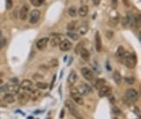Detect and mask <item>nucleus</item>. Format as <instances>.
Here are the masks:
<instances>
[{
    "label": "nucleus",
    "mask_w": 141,
    "mask_h": 119,
    "mask_svg": "<svg viewBox=\"0 0 141 119\" xmlns=\"http://www.w3.org/2000/svg\"><path fill=\"white\" fill-rule=\"evenodd\" d=\"M13 6L12 0H5V7L6 10H11Z\"/></svg>",
    "instance_id": "obj_38"
},
{
    "label": "nucleus",
    "mask_w": 141,
    "mask_h": 119,
    "mask_svg": "<svg viewBox=\"0 0 141 119\" xmlns=\"http://www.w3.org/2000/svg\"><path fill=\"white\" fill-rule=\"evenodd\" d=\"M118 1H119V0H112V8H113V9L117 8Z\"/></svg>",
    "instance_id": "obj_42"
},
{
    "label": "nucleus",
    "mask_w": 141,
    "mask_h": 119,
    "mask_svg": "<svg viewBox=\"0 0 141 119\" xmlns=\"http://www.w3.org/2000/svg\"><path fill=\"white\" fill-rule=\"evenodd\" d=\"M105 37H106L108 39H112L114 37V32L112 31H107L105 32Z\"/></svg>",
    "instance_id": "obj_39"
},
{
    "label": "nucleus",
    "mask_w": 141,
    "mask_h": 119,
    "mask_svg": "<svg viewBox=\"0 0 141 119\" xmlns=\"http://www.w3.org/2000/svg\"><path fill=\"white\" fill-rule=\"evenodd\" d=\"M79 55H80V57L82 59L84 60V61H89L90 60V52H89V50L87 49H85L84 47H83L79 51Z\"/></svg>",
    "instance_id": "obj_17"
},
{
    "label": "nucleus",
    "mask_w": 141,
    "mask_h": 119,
    "mask_svg": "<svg viewBox=\"0 0 141 119\" xmlns=\"http://www.w3.org/2000/svg\"><path fill=\"white\" fill-rule=\"evenodd\" d=\"M124 51H126V50H124V46L119 45V47H118L117 51H116V57H122V56H123V54L124 53Z\"/></svg>",
    "instance_id": "obj_27"
},
{
    "label": "nucleus",
    "mask_w": 141,
    "mask_h": 119,
    "mask_svg": "<svg viewBox=\"0 0 141 119\" xmlns=\"http://www.w3.org/2000/svg\"><path fill=\"white\" fill-rule=\"evenodd\" d=\"M77 80V74L75 71H72L70 72L69 76L67 78V82L70 85H73Z\"/></svg>",
    "instance_id": "obj_16"
},
{
    "label": "nucleus",
    "mask_w": 141,
    "mask_h": 119,
    "mask_svg": "<svg viewBox=\"0 0 141 119\" xmlns=\"http://www.w3.org/2000/svg\"><path fill=\"white\" fill-rule=\"evenodd\" d=\"M4 83L3 79H2L1 78H0V85H1V84H2V83Z\"/></svg>",
    "instance_id": "obj_50"
},
{
    "label": "nucleus",
    "mask_w": 141,
    "mask_h": 119,
    "mask_svg": "<svg viewBox=\"0 0 141 119\" xmlns=\"http://www.w3.org/2000/svg\"><path fill=\"white\" fill-rule=\"evenodd\" d=\"M44 1H45V0H30V4H32V5L36 6V7L41 6L42 4L44 3Z\"/></svg>",
    "instance_id": "obj_33"
},
{
    "label": "nucleus",
    "mask_w": 141,
    "mask_h": 119,
    "mask_svg": "<svg viewBox=\"0 0 141 119\" xmlns=\"http://www.w3.org/2000/svg\"><path fill=\"white\" fill-rule=\"evenodd\" d=\"M64 113H65L64 109H62V111H61V116H60V118H63V116H64Z\"/></svg>",
    "instance_id": "obj_48"
},
{
    "label": "nucleus",
    "mask_w": 141,
    "mask_h": 119,
    "mask_svg": "<svg viewBox=\"0 0 141 119\" xmlns=\"http://www.w3.org/2000/svg\"><path fill=\"white\" fill-rule=\"evenodd\" d=\"M55 79H56V75L54 76V78L52 79V82H51V90L52 89V86H53V84H54V82H55Z\"/></svg>",
    "instance_id": "obj_47"
},
{
    "label": "nucleus",
    "mask_w": 141,
    "mask_h": 119,
    "mask_svg": "<svg viewBox=\"0 0 141 119\" xmlns=\"http://www.w3.org/2000/svg\"><path fill=\"white\" fill-rule=\"evenodd\" d=\"M88 29H89L88 25H86V24L81 25V26L79 28V33L80 35H85L86 33H87Z\"/></svg>",
    "instance_id": "obj_28"
},
{
    "label": "nucleus",
    "mask_w": 141,
    "mask_h": 119,
    "mask_svg": "<svg viewBox=\"0 0 141 119\" xmlns=\"http://www.w3.org/2000/svg\"><path fill=\"white\" fill-rule=\"evenodd\" d=\"M112 113L115 114L116 116H119V115H121L122 112H121V109L119 108V107H117V106H113L112 107Z\"/></svg>",
    "instance_id": "obj_35"
},
{
    "label": "nucleus",
    "mask_w": 141,
    "mask_h": 119,
    "mask_svg": "<svg viewBox=\"0 0 141 119\" xmlns=\"http://www.w3.org/2000/svg\"><path fill=\"white\" fill-rule=\"evenodd\" d=\"M122 60L126 66L129 69L134 68L137 64V57L134 53H130L129 51H124V53L122 56Z\"/></svg>",
    "instance_id": "obj_1"
},
{
    "label": "nucleus",
    "mask_w": 141,
    "mask_h": 119,
    "mask_svg": "<svg viewBox=\"0 0 141 119\" xmlns=\"http://www.w3.org/2000/svg\"><path fill=\"white\" fill-rule=\"evenodd\" d=\"M126 20H127V24H128V26L130 27H134L136 25V23H135V18L133 17V15L130 12H127V15H126Z\"/></svg>",
    "instance_id": "obj_21"
},
{
    "label": "nucleus",
    "mask_w": 141,
    "mask_h": 119,
    "mask_svg": "<svg viewBox=\"0 0 141 119\" xmlns=\"http://www.w3.org/2000/svg\"><path fill=\"white\" fill-rule=\"evenodd\" d=\"M48 43H49V38H42L37 41L36 47L37 49H38L39 50H42L46 47Z\"/></svg>",
    "instance_id": "obj_14"
},
{
    "label": "nucleus",
    "mask_w": 141,
    "mask_h": 119,
    "mask_svg": "<svg viewBox=\"0 0 141 119\" xmlns=\"http://www.w3.org/2000/svg\"><path fill=\"white\" fill-rule=\"evenodd\" d=\"M20 89L25 91H32V88H33V83H32V81L29 80V79H25V80H23L22 83L19 84Z\"/></svg>",
    "instance_id": "obj_10"
},
{
    "label": "nucleus",
    "mask_w": 141,
    "mask_h": 119,
    "mask_svg": "<svg viewBox=\"0 0 141 119\" xmlns=\"http://www.w3.org/2000/svg\"><path fill=\"white\" fill-rule=\"evenodd\" d=\"M111 91V88L108 87L106 85H104L102 88H100L98 90V97H105L109 94Z\"/></svg>",
    "instance_id": "obj_18"
},
{
    "label": "nucleus",
    "mask_w": 141,
    "mask_h": 119,
    "mask_svg": "<svg viewBox=\"0 0 141 119\" xmlns=\"http://www.w3.org/2000/svg\"><path fill=\"white\" fill-rule=\"evenodd\" d=\"M7 91V86L6 84H4V85H0V94L1 93H4V92H6Z\"/></svg>",
    "instance_id": "obj_41"
},
{
    "label": "nucleus",
    "mask_w": 141,
    "mask_h": 119,
    "mask_svg": "<svg viewBox=\"0 0 141 119\" xmlns=\"http://www.w3.org/2000/svg\"><path fill=\"white\" fill-rule=\"evenodd\" d=\"M66 35L71 39H72V40H74V41H76L79 39V35H77L76 32H74V31H69V32H67Z\"/></svg>",
    "instance_id": "obj_32"
},
{
    "label": "nucleus",
    "mask_w": 141,
    "mask_h": 119,
    "mask_svg": "<svg viewBox=\"0 0 141 119\" xmlns=\"http://www.w3.org/2000/svg\"><path fill=\"white\" fill-rule=\"evenodd\" d=\"M30 99V96L26 92L20 93L18 97V101L21 105H25V104H27L28 103H29Z\"/></svg>",
    "instance_id": "obj_11"
},
{
    "label": "nucleus",
    "mask_w": 141,
    "mask_h": 119,
    "mask_svg": "<svg viewBox=\"0 0 141 119\" xmlns=\"http://www.w3.org/2000/svg\"><path fill=\"white\" fill-rule=\"evenodd\" d=\"M70 96L72 98V100L74 101V103H76L77 104H79V105H84V100L83 98V97H82V95L79 93L77 88L71 89Z\"/></svg>",
    "instance_id": "obj_4"
},
{
    "label": "nucleus",
    "mask_w": 141,
    "mask_h": 119,
    "mask_svg": "<svg viewBox=\"0 0 141 119\" xmlns=\"http://www.w3.org/2000/svg\"><path fill=\"white\" fill-rule=\"evenodd\" d=\"M7 86V91H9V93H11V94L15 95V94H18L20 90V86L19 83H18V79L16 78H13L10 79V81L6 83Z\"/></svg>",
    "instance_id": "obj_3"
},
{
    "label": "nucleus",
    "mask_w": 141,
    "mask_h": 119,
    "mask_svg": "<svg viewBox=\"0 0 141 119\" xmlns=\"http://www.w3.org/2000/svg\"><path fill=\"white\" fill-rule=\"evenodd\" d=\"M63 40L62 34L59 33H51V37L49 38V42L51 47H57L60 44V43Z\"/></svg>",
    "instance_id": "obj_5"
},
{
    "label": "nucleus",
    "mask_w": 141,
    "mask_h": 119,
    "mask_svg": "<svg viewBox=\"0 0 141 119\" xmlns=\"http://www.w3.org/2000/svg\"><path fill=\"white\" fill-rule=\"evenodd\" d=\"M87 1H88V0H80V2H81V3H83V4L86 3Z\"/></svg>",
    "instance_id": "obj_49"
},
{
    "label": "nucleus",
    "mask_w": 141,
    "mask_h": 119,
    "mask_svg": "<svg viewBox=\"0 0 141 119\" xmlns=\"http://www.w3.org/2000/svg\"><path fill=\"white\" fill-rule=\"evenodd\" d=\"M112 78H113V80L117 84H120L122 83V76L118 71H114L113 75H112Z\"/></svg>",
    "instance_id": "obj_22"
},
{
    "label": "nucleus",
    "mask_w": 141,
    "mask_h": 119,
    "mask_svg": "<svg viewBox=\"0 0 141 119\" xmlns=\"http://www.w3.org/2000/svg\"><path fill=\"white\" fill-rule=\"evenodd\" d=\"M119 16L117 15V17H113V18H112L111 19L109 20V22H108V24H110V25L111 26H116V25L118 24V23H119Z\"/></svg>",
    "instance_id": "obj_31"
},
{
    "label": "nucleus",
    "mask_w": 141,
    "mask_h": 119,
    "mask_svg": "<svg viewBox=\"0 0 141 119\" xmlns=\"http://www.w3.org/2000/svg\"><path fill=\"white\" fill-rule=\"evenodd\" d=\"M100 2H101V0H93V3H94L95 5H98Z\"/></svg>",
    "instance_id": "obj_46"
},
{
    "label": "nucleus",
    "mask_w": 141,
    "mask_h": 119,
    "mask_svg": "<svg viewBox=\"0 0 141 119\" xmlns=\"http://www.w3.org/2000/svg\"><path fill=\"white\" fill-rule=\"evenodd\" d=\"M105 83H106V82H105V79L99 78V79H98V80L96 81V83H95V84H94V85H95V88L98 90L100 88H102L103 86L105 85Z\"/></svg>",
    "instance_id": "obj_23"
},
{
    "label": "nucleus",
    "mask_w": 141,
    "mask_h": 119,
    "mask_svg": "<svg viewBox=\"0 0 141 119\" xmlns=\"http://www.w3.org/2000/svg\"><path fill=\"white\" fill-rule=\"evenodd\" d=\"M88 12H89V7L86 5V4H84V5H81L80 8L79 9V14L81 18H84L88 15Z\"/></svg>",
    "instance_id": "obj_19"
},
{
    "label": "nucleus",
    "mask_w": 141,
    "mask_h": 119,
    "mask_svg": "<svg viewBox=\"0 0 141 119\" xmlns=\"http://www.w3.org/2000/svg\"><path fill=\"white\" fill-rule=\"evenodd\" d=\"M122 2L126 7H130V0H122Z\"/></svg>",
    "instance_id": "obj_44"
},
{
    "label": "nucleus",
    "mask_w": 141,
    "mask_h": 119,
    "mask_svg": "<svg viewBox=\"0 0 141 119\" xmlns=\"http://www.w3.org/2000/svg\"><path fill=\"white\" fill-rule=\"evenodd\" d=\"M32 94L30 96V97H32V99L33 100V101H37V100L40 97V96L42 94L41 91H39V90H32Z\"/></svg>",
    "instance_id": "obj_24"
},
{
    "label": "nucleus",
    "mask_w": 141,
    "mask_h": 119,
    "mask_svg": "<svg viewBox=\"0 0 141 119\" xmlns=\"http://www.w3.org/2000/svg\"><path fill=\"white\" fill-rule=\"evenodd\" d=\"M49 68H51V69H54L56 67L58 66V60L56 59V58H53V59H51L50 62H49Z\"/></svg>",
    "instance_id": "obj_29"
},
{
    "label": "nucleus",
    "mask_w": 141,
    "mask_h": 119,
    "mask_svg": "<svg viewBox=\"0 0 141 119\" xmlns=\"http://www.w3.org/2000/svg\"><path fill=\"white\" fill-rule=\"evenodd\" d=\"M29 11L30 8L27 4H24V5L21 7L20 11H19V18L21 20H25L29 15Z\"/></svg>",
    "instance_id": "obj_13"
},
{
    "label": "nucleus",
    "mask_w": 141,
    "mask_h": 119,
    "mask_svg": "<svg viewBox=\"0 0 141 119\" xmlns=\"http://www.w3.org/2000/svg\"><path fill=\"white\" fill-rule=\"evenodd\" d=\"M6 43H7V40L5 38H3V37H0V50L2 48H4V46L6 45Z\"/></svg>",
    "instance_id": "obj_37"
},
{
    "label": "nucleus",
    "mask_w": 141,
    "mask_h": 119,
    "mask_svg": "<svg viewBox=\"0 0 141 119\" xmlns=\"http://www.w3.org/2000/svg\"><path fill=\"white\" fill-rule=\"evenodd\" d=\"M95 47L98 52H101V50H102V40H101V37L98 31L96 32L95 35Z\"/></svg>",
    "instance_id": "obj_15"
},
{
    "label": "nucleus",
    "mask_w": 141,
    "mask_h": 119,
    "mask_svg": "<svg viewBox=\"0 0 141 119\" xmlns=\"http://www.w3.org/2000/svg\"><path fill=\"white\" fill-rule=\"evenodd\" d=\"M65 106L69 109L70 113L72 114V116H74V117H76L77 119H83L82 116L79 113V109L77 108V105L74 104L73 101L70 99H66L65 101Z\"/></svg>",
    "instance_id": "obj_2"
},
{
    "label": "nucleus",
    "mask_w": 141,
    "mask_h": 119,
    "mask_svg": "<svg viewBox=\"0 0 141 119\" xmlns=\"http://www.w3.org/2000/svg\"><path fill=\"white\" fill-rule=\"evenodd\" d=\"M43 78H44V76L42 75H38V74H35V75L33 76V79H35V80H37V82H38V80L39 81L42 80Z\"/></svg>",
    "instance_id": "obj_40"
},
{
    "label": "nucleus",
    "mask_w": 141,
    "mask_h": 119,
    "mask_svg": "<svg viewBox=\"0 0 141 119\" xmlns=\"http://www.w3.org/2000/svg\"><path fill=\"white\" fill-rule=\"evenodd\" d=\"M77 28V21H71L67 24V30L69 31H74Z\"/></svg>",
    "instance_id": "obj_26"
},
{
    "label": "nucleus",
    "mask_w": 141,
    "mask_h": 119,
    "mask_svg": "<svg viewBox=\"0 0 141 119\" xmlns=\"http://www.w3.org/2000/svg\"><path fill=\"white\" fill-rule=\"evenodd\" d=\"M0 107H2V108H6L7 105H6V103L4 101H2V100H0Z\"/></svg>",
    "instance_id": "obj_45"
},
{
    "label": "nucleus",
    "mask_w": 141,
    "mask_h": 119,
    "mask_svg": "<svg viewBox=\"0 0 141 119\" xmlns=\"http://www.w3.org/2000/svg\"><path fill=\"white\" fill-rule=\"evenodd\" d=\"M68 14H69L70 17L72 18H75L77 15V11L75 6H71L68 10Z\"/></svg>",
    "instance_id": "obj_25"
},
{
    "label": "nucleus",
    "mask_w": 141,
    "mask_h": 119,
    "mask_svg": "<svg viewBox=\"0 0 141 119\" xmlns=\"http://www.w3.org/2000/svg\"><path fill=\"white\" fill-rule=\"evenodd\" d=\"M122 25L124 27H127L128 26V24H127V20H126V18H124L122 19Z\"/></svg>",
    "instance_id": "obj_43"
},
{
    "label": "nucleus",
    "mask_w": 141,
    "mask_h": 119,
    "mask_svg": "<svg viewBox=\"0 0 141 119\" xmlns=\"http://www.w3.org/2000/svg\"><path fill=\"white\" fill-rule=\"evenodd\" d=\"M0 37H2V32H1V31H0Z\"/></svg>",
    "instance_id": "obj_51"
},
{
    "label": "nucleus",
    "mask_w": 141,
    "mask_h": 119,
    "mask_svg": "<svg viewBox=\"0 0 141 119\" xmlns=\"http://www.w3.org/2000/svg\"><path fill=\"white\" fill-rule=\"evenodd\" d=\"M81 73H82V76H84V78L86 79V80L89 82L93 81L94 78H95L92 71H91V69L87 68V67H83V68L81 69Z\"/></svg>",
    "instance_id": "obj_8"
},
{
    "label": "nucleus",
    "mask_w": 141,
    "mask_h": 119,
    "mask_svg": "<svg viewBox=\"0 0 141 119\" xmlns=\"http://www.w3.org/2000/svg\"><path fill=\"white\" fill-rule=\"evenodd\" d=\"M77 89L81 95H84V96H87L90 94V93L92 92L91 88L88 84H86V83H81L77 87Z\"/></svg>",
    "instance_id": "obj_9"
},
{
    "label": "nucleus",
    "mask_w": 141,
    "mask_h": 119,
    "mask_svg": "<svg viewBox=\"0 0 141 119\" xmlns=\"http://www.w3.org/2000/svg\"><path fill=\"white\" fill-rule=\"evenodd\" d=\"M3 100L6 103V104H13V103H15L16 98H15V96H14L13 94H11V93H7V94L4 96Z\"/></svg>",
    "instance_id": "obj_20"
},
{
    "label": "nucleus",
    "mask_w": 141,
    "mask_h": 119,
    "mask_svg": "<svg viewBox=\"0 0 141 119\" xmlns=\"http://www.w3.org/2000/svg\"><path fill=\"white\" fill-rule=\"evenodd\" d=\"M124 82H126V83H127V84H133V83H135V78H133V76H126V78H124Z\"/></svg>",
    "instance_id": "obj_34"
},
{
    "label": "nucleus",
    "mask_w": 141,
    "mask_h": 119,
    "mask_svg": "<svg viewBox=\"0 0 141 119\" xmlns=\"http://www.w3.org/2000/svg\"><path fill=\"white\" fill-rule=\"evenodd\" d=\"M126 97L131 102H137L138 100V92L135 89H127L126 91Z\"/></svg>",
    "instance_id": "obj_6"
},
{
    "label": "nucleus",
    "mask_w": 141,
    "mask_h": 119,
    "mask_svg": "<svg viewBox=\"0 0 141 119\" xmlns=\"http://www.w3.org/2000/svg\"><path fill=\"white\" fill-rule=\"evenodd\" d=\"M41 12L38 10H33L29 14V22L30 24H36L40 19Z\"/></svg>",
    "instance_id": "obj_7"
},
{
    "label": "nucleus",
    "mask_w": 141,
    "mask_h": 119,
    "mask_svg": "<svg viewBox=\"0 0 141 119\" xmlns=\"http://www.w3.org/2000/svg\"><path fill=\"white\" fill-rule=\"evenodd\" d=\"M36 86L37 89L39 90H45V89L48 88V83H44V82H40L38 81L37 83H36Z\"/></svg>",
    "instance_id": "obj_30"
},
{
    "label": "nucleus",
    "mask_w": 141,
    "mask_h": 119,
    "mask_svg": "<svg viewBox=\"0 0 141 119\" xmlns=\"http://www.w3.org/2000/svg\"><path fill=\"white\" fill-rule=\"evenodd\" d=\"M58 46H59L60 50L69 51L72 48V42H70L69 40H67V39H63L62 42H61Z\"/></svg>",
    "instance_id": "obj_12"
},
{
    "label": "nucleus",
    "mask_w": 141,
    "mask_h": 119,
    "mask_svg": "<svg viewBox=\"0 0 141 119\" xmlns=\"http://www.w3.org/2000/svg\"><path fill=\"white\" fill-rule=\"evenodd\" d=\"M83 47H84V43H83V42H80V43H79L76 45V47H75V52H76L77 54H79V51H80V50Z\"/></svg>",
    "instance_id": "obj_36"
}]
</instances>
